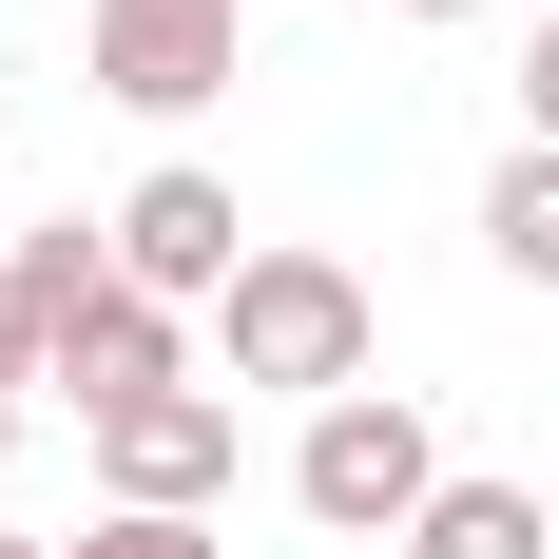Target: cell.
I'll list each match as a JSON object with an SVG mask.
<instances>
[{
    "instance_id": "cell-12",
    "label": "cell",
    "mask_w": 559,
    "mask_h": 559,
    "mask_svg": "<svg viewBox=\"0 0 559 559\" xmlns=\"http://www.w3.org/2000/svg\"><path fill=\"white\" fill-rule=\"evenodd\" d=\"M405 20H483V0H405Z\"/></svg>"
},
{
    "instance_id": "cell-1",
    "label": "cell",
    "mask_w": 559,
    "mask_h": 559,
    "mask_svg": "<svg viewBox=\"0 0 559 559\" xmlns=\"http://www.w3.org/2000/svg\"><path fill=\"white\" fill-rule=\"evenodd\" d=\"M231 386H289V405H347L367 386V271H347V251H251V271H231Z\"/></svg>"
},
{
    "instance_id": "cell-14",
    "label": "cell",
    "mask_w": 559,
    "mask_h": 559,
    "mask_svg": "<svg viewBox=\"0 0 559 559\" xmlns=\"http://www.w3.org/2000/svg\"><path fill=\"white\" fill-rule=\"evenodd\" d=\"M0 559H58V540H0Z\"/></svg>"
},
{
    "instance_id": "cell-10",
    "label": "cell",
    "mask_w": 559,
    "mask_h": 559,
    "mask_svg": "<svg viewBox=\"0 0 559 559\" xmlns=\"http://www.w3.org/2000/svg\"><path fill=\"white\" fill-rule=\"evenodd\" d=\"M0 386H39V289H20V251H0Z\"/></svg>"
},
{
    "instance_id": "cell-8",
    "label": "cell",
    "mask_w": 559,
    "mask_h": 559,
    "mask_svg": "<svg viewBox=\"0 0 559 559\" xmlns=\"http://www.w3.org/2000/svg\"><path fill=\"white\" fill-rule=\"evenodd\" d=\"M405 559H540V502L521 483H444V502L405 521Z\"/></svg>"
},
{
    "instance_id": "cell-2",
    "label": "cell",
    "mask_w": 559,
    "mask_h": 559,
    "mask_svg": "<svg viewBox=\"0 0 559 559\" xmlns=\"http://www.w3.org/2000/svg\"><path fill=\"white\" fill-rule=\"evenodd\" d=\"M463 463L425 444V405L405 386H347V405H309V444H289V502L329 521V540H405V521L444 502Z\"/></svg>"
},
{
    "instance_id": "cell-4",
    "label": "cell",
    "mask_w": 559,
    "mask_h": 559,
    "mask_svg": "<svg viewBox=\"0 0 559 559\" xmlns=\"http://www.w3.org/2000/svg\"><path fill=\"white\" fill-rule=\"evenodd\" d=\"M97 483H116V521H213L231 502V386L116 405V425H97Z\"/></svg>"
},
{
    "instance_id": "cell-9",
    "label": "cell",
    "mask_w": 559,
    "mask_h": 559,
    "mask_svg": "<svg viewBox=\"0 0 559 559\" xmlns=\"http://www.w3.org/2000/svg\"><path fill=\"white\" fill-rule=\"evenodd\" d=\"M58 559H231L213 521H97V540H58Z\"/></svg>"
},
{
    "instance_id": "cell-5",
    "label": "cell",
    "mask_w": 559,
    "mask_h": 559,
    "mask_svg": "<svg viewBox=\"0 0 559 559\" xmlns=\"http://www.w3.org/2000/svg\"><path fill=\"white\" fill-rule=\"evenodd\" d=\"M97 97H135V116L231 97V0H97Z\"/></svg>"
},
{
    "instance_id": "cell-7",
    "label": "cell",
    "mask_w": 559,
    "mask_h": 559,
    "mask_svg": "<svg viewBox=\"0 0 559 559\" xmlns=\"http://www.w3.org/2000/svg\"><path fill=\"white\" fill-rule=\"evenodd\" d=\"M483 251H502L521 289H559V155H540V135H521V155L483 174Z\"/></svg>"
},
{
    "instance_id": "cell-3",
    "label": "cell",
    "mask_w": 559,
    "mask_h": 559,
    "mask_svg": "<svg viewBox=\"0 0 559 559\" xmlns=\"http://www.w3.org/2000/svg\"><path fill=\"white\" fill-rule=\"evenodd\" d=\"M97 231H116V289H155V309H193V289L231 309V271H251V213H231V174H193V155H174V174H135Z\"/></svg>"
},
{
    "instance_id": "cell-13",
    "label": "cell",
    "mask_w": 559,
    "mask_h": 559,
    "mask_svg": "<svg viewBox=\"0 0 559 559\" xmlns=\"http://www.w3.org/2000/svg\"><path fill=\"white\" fill-rule=\"evenodd\" d=\"M0 444H20V386H0Z\"/></svg>"
},
{
    "instance_id": "cell-6",
    "label": "cell",
    "mask_w": 559,
    "mask_h": 559,
    "mask_svg": "<svg viewBox=\"0 0 559 559\" xmlns=\"http://www.w3.org/2000/svg\"><path fill=\"white\" fill-rule=\"evenodd\" d=\"M39 386H78V425H116V405H155V386H193V329H174L155 289H97L78 329L39 347Z\"/></svg>"
},
{
    "instance_id": "cell-11",
    "label": "cell",
    "mask_w": 559,
    "mask_h": 559,
    "mask_svg": "<svg viewBox=\"0 0 559 559\" xmlns=\"http://www.w3.org/2000/svg\"><path fill=\"white\" fill-rule=\"evenodd\" d=\"M521 135L559 155V20H540V58H521Z\"/></svg>"
}]
</instances>
